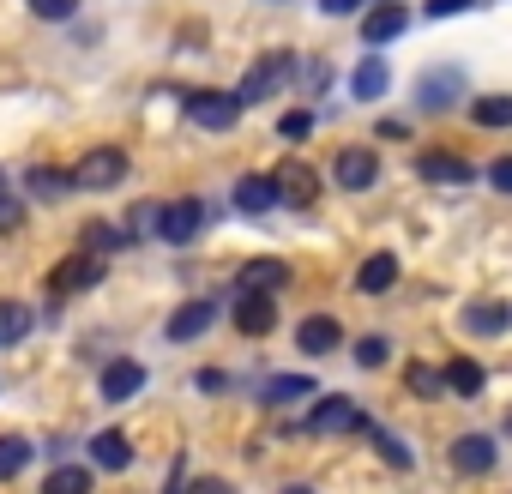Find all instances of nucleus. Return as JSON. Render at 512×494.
Masks as SVG:
<instances>
[{
	"instance_id": "4be33fe9",
	"label": "nucleus",
	"mask_w": 512,
	"mask_h": 494,
	"mask_svg": "<svg viewBox=\"0 0 512 494\" xmlns=\"http://www.w3.org/2000/svg\"><path fill=\"white\" fill-rule=\"evenodd\" d=\"M91 458H97L103 470H127V464H133V440H127L121 428H103V434H91Z\"/></svg>"
},
{
	"instance_id": "7ed1b4c3",
	"label": "nucleus",
	"mask_w": 512,
	"mask_h": 494,
	"mask_svg": "<svg viewBox=\"0 0 512 494\" xmlns=\"http://www.w3.org/2000/svg\"><path fill=\"white\" fill-rule=\"evenodd\" d=\"M241 109H247V103H241L235 91H193V97H187V121L205 127V133H229V127L241 121Z\"/></svg>"
},
{
	"instance_id": "cd10ccee",
	"label": "nucleus",
	"mask_w": 512,
	"mask_h": 494,
	"mask_svg": "<svg viewBox=\"0 0 512 494\" xmlns=\"http://www.w3.org/2000/svg\"><path fill=\"white\" fill-rule=\"evenodd\" d=\"M43 494H91V470L85 464H55L49 482H43Z\"/></svg>"
},
{
	"instance_id": "f8f14e48",
	"label": "nucleus",
	"mask_w": 512,
	"mask_h": 494,
	"mask_svg": "<svg viewBox=\"0 0 512 494\" xmlns=\"http://www.w3.org/2000/svg\"><path fill=\"white\" fill-rule=\"evenodd\" d=\"M374 181H380V151H368V145L338 151V187L362 193V187H374Z\"/></svg>"
},
{
	"instance_id": "6ab92c4d",
	"label": "nucleus",
	"mask_w": 512,
	"mask_h": 494,
	"mask_svg": "<svg viewBox=\"0 0 512 494\" xmlns=\"http://www.w3.org/2000/svg\"><path fill=\"white\" fill-rule=\"evenodd\" d=\"M139 386H145V368H139L133 356H121V362H109V368H103V398H109V404L139 398Z\"/></svg>"
},
{
	"instance_id": "e433bc0d",
	"label": "nucleus",
	"mask_w": 512,
	"mask_h": 494,
	"mask_svg": "<svg viewBox=\"0 0 512 494\" xmlns=\"http://www.w3.org/2000/svg\"><path fill=\"white\" fill-rule=\"evenodd\" d=\"M470 7H476V0H428L434 19H452V13H470Z\"/></svg>"
},
{
	"instance_id": "ddd939ff",
	"label": "nucleus",
	"mask_w": 512,
	"mask_h": 494,
	"mask_svg": "<svg viewBox=\"0 0 512 494\" xmlns=\"http://www.w3.org/2000/svg\"><path fill=\"white\" fill-rule=\"evenodd\" d=\"M338 344H344V326H338L332 314H308V320L296 326V350H302V356H332Z\"/></svg>"
},
{
	"instance_id": "aec40b11",
	"label": "nucleus",
	"mask_w": 512,
	"mask_h": 494,
	"mask_svg": "<svg viewBox=\"0 0 512 494\" xmlns=\"http://www.w3.org/2000/svg\"><path fill=\"white\" fill-rule=\"evenodd\" d=\"M350 91H356L362 103H380V97L392 91V67H386L380 55H362V67L350 73Z\"/></svg>"
},
{
	"instance_id": "c9c22d12",
	"label": "nucleus",
	"mask_w": 512,
	"mask_h": 494,
	"mask_svg": "<svg viewBox=\"0 0 512 494\" xmlns=\"http://www.w3.org/2000/svg\"><path fill=\"white\" fill-rule=\"evenodd\" d=\"M25 7H31L37 19H73V7H79V0H25Z\"/></svg>"
},
{
	"instance_id": "6e6552de",
	"label": "nucleus",
	"mask_w": 512,
	"mask_h": 494,
	"mask_svg": "<svg viewBox=\"0 0 512 494\" xmlns=\"http://www.w3.org/2000/svg\"><path fill=\"white\" fill-rule=\"evenodd\" d=\"M217 326V296H193V302H181L175 314H169V344H193L199 332H211Z\"/></svg>"
},
{
	"instance_id": "2eb2a0df",
	"label": "nucleus",
	"mask_w": 512,
	"mask_h": 494,
	"mask_svg": "<svg viewBox=\"0 0 512 494\" xmlns=\"http://www.w3.org/2000/svg\"><path fill=\"white\" fill-rule=\"evenodd\" d=\"M404 31H410V7H374V13H362V43L368 49H380V43H392Z\"/></svg>"
},
{
	"instance_id": "f03ea898",
	"label": "nucleus",
	"mask_w": 512,
	"mask_h": 494,
	"mask_svg": "<svg viewBox=\"0 0 512 494\" xmlns=\"http://www.w3.org/2000/svg\"><path fill=\"white\" fill-rule=\"evenodd\" d=\"M362 428H368V416H362V404L344 398V392H326V398H314V410H308V434H362Z\"/></svg>"
},
{
	"instance_id": "9d476101",
	"label": "nucleus",
	"mask_w": 512,
	"mask_h": 494,
	"mask_svg": "<svg viewBox=\"0 0 512 494\" xmlns=\"http://www.w3.org/2000/svg\"><path fill=\"white\" fill-rule=\"evenodd\" d=\"M229 320H235L241 338H266V332L278 326V302H272V296H235Z\"/></svg>"
},
{
	"instance_id": "393cba45",
	"label": "nucleus",
	"mask_w": 512,
	"mask_h": 494,
	"mask_svg": "<svg viewBox=\"0 0 512 494\" xmlns=\"http://www.w3.org/2000/svg\"><path fill=\"white\" fill-rule=\"evenodd\" d=\"M25 464H31V440L25 434H0V482L25 476Z\"/></svg>"
},
{
	"instance_id": "dca6fc26",
	"label": "nucleus",
	"mask_w": 512,
	"mask_h": 494,
	"mask_svg": "<svg viewBox=\"0 0 512 494\" xmlns=\"http://www.w3.org/2000/svg\"><path fill=\"white\" fill-rule=\"evenodd\" d=\"M278 193H284L290 205H314V199H320V175H314V163L290 157V163L278 169Z\"/></svg>"
},
{
	"instance_id": "5701e85b",
	"label": "nucleus",
	"mask_w": 512,
	"mask_h": 494,
	"mask_svg": "<svg viewBox=\"0 0 512 494\" xmlns=\"http://www.w3.org/2000/svg\"><path fill=\"white\" fill-rule=\"evenodd\" d=\"M482 386H488L482 362H470V356H452V362H446V392H458V398H482Z\"/></svg>"
},
{
	"instance_id": "412c9836",
	"label": "nucleus",
	"mask_w": 512,
	"mask_h": 494,
	"mask_svg": "<svg viewBox=\"0 0 512 494\" xmlns=\"http://www.w3.org/2000/svg\"><path fill=\"white\" fill-rule=\"evenodd\" d=\"M392 284H398V254H368L362 272H356V290L362 296H386Z\"/></svg>"
},
{
	"instance_id": "c03bdc74",
	"label": "nucleus",
	"mask_w": 512,
	"mask_h": 494,
	"mask_svg": "<svg viewBox=\"0 0 512 494\" xmlns=\"http://www.w3.org/2000/svg\"><path fill=\"white\" fill-rule=\"evenodd\" d=\"M0 193H7V169H0Z\"/></svg>"
},
{
	"instance_id": "c756f323",
	"label": "nucleus",
	"mask_w": 512,
	"mask_h": 494,
	"mask_svg": "<svg viewBox=\"0 0 512 494\" xmlns=\"http://www.w3.org/2000/svg\"><path fill=\"white\" fill-rule=\"evenodd\" d=\"M308 392H320V386L302 380V374H272V380H266V404H296V398H308Z\"/></svg>"
},
{
	"instance_id": "2f4dec72",
	"label": "nucleus",
	"mask_w": 512,
	"mask_h": 494,
	"mask_svg": "<svg viewBox=\"0 0 512 494\" xmlns=\"http://www.w3.org/2000/svg\"><path fill=\"white\" fill-rule=\"evenodd\" d=\"M25 187H31V193H43V199H61V193H73V175H61V169H31V175H25Z\"/></svg>"
},
{
	"instance_id": "473e14b6",
	"label": "nucleus",
	"mask_w": 512,
	"mask_h": 494,
	"mask_svg": "<svg viewBox=\"0 0 512 494\" xmlns=\"http://www.w3.org/2000/svg\"><path fill=\"white\" fill-rule=\"evenodd\" d=\"M386 356H392V344H386L380 332H368V338L356 344V368H386Z\"/></svg>"
},
{
	"instance_id": "b1692460",
	"label": "nucleus",
	"mask_w": 512,
	"mask_h": 494,
	"mask_svg": "<svg viewBox=\"0 0 512 494\" xmlns=\"http://www.w3.org/2000/svg\"><path fill=\"white\" fill-rule=\"evenodd\" d=\"M362 434H368V446H374V452H380V458H386L392 470H410V464H416V452H410V446H404V440H398L392 428H380V422H368Z\"/></svg>"
},
{
	"instance_id": "c85d7f7f",
	"label": "nucleus",
	"mask_w": 512,
	"mask_h": 494,
	"mask_svg": "<svg viewBox=\"0 0 512 494\" xmlns=\"http://www.w3.org/2000/svg\"><path fill=\"white\" fill-rule=\"evenodd\" d=\"M127 241H133V235H127V229H115V223H103V217H97V223H85V254H103V260H109L115 247H127Z\"/></svg>"
},
{
	"instance_id": "f704fd0d",
	"label": "nucleus",
	"mask_w": 512,
	"mask_h": 494,
	"mask_svg": "<svg viewBox=\"0 0 512 494\" xmlns=\"http://www.w3.org/2000/svg\"><path fill=\"white\" fill-rule=\"evenodd\" d=\"M25 223V199H13V193H0V235H13Z\"/></svg>"
},
{
	"instance_id": "ea45409f",
	"label": "nucleus",
	"mask_w": 512,
	"mask_h": 494,
	"mask_svg": "<svg viewBox=\"0 0 512 494\" xmlns=\"http://www.w3.org/2000/svg\"><path fill=\"white\" fill-rule=\"evenodd\" d=\"M362 0H320V13H332V19H344V13H356Z\"/></svg>"
},
{
	"instance_id": "4468645a",
	"label": "nucleus",
	"mask_w": 512,
	"mask_h": 494,
	"mask_svg": "<svg viewBox=\"0 0 512 494\" xmlns=\"http://www.w3.org/2000/svg\"><path fill=\"white\" fill-rule=\"evenodd\" d=\"M235 284H241V296H278L290 284V266L284 260H247Z\"/></svg>"
},
{
	"instance_id": "7c9ffc66",
	"label": "nucleus",
	"mask_w": 512,
	"mask_h": 494,
	"mask_svg": "<svg viewBox=\"0 0 512 494\" xmlns=\"http://www.w3.org/2000/svg\"><path fill=\"white\" fill-rule=\"evenodd\" d=\"M470 121L476 127H512V97H476L470 103Z\"/></svg>"
},
{
	"instance_id": "9b49d317",
	"label": "nucleus",
	"mask_w": 512,
	"mask_h": 494,
	"mask_svg": "<svg viewBox=\"0 0 512 494\" xmlns=\"http://www.w3.org/2000/svg\"><path fill=\"white\" fill-rule=\"evenodd\" d=\"M446 458H452V470H458V476H482V470H494V458H500V446H494L488 434H458Z\"/></svg>"
},
{
	"instance_id": "1a4fd4ad",
	"label": "nucleus",
	"mask_w": 512,
	"mask_h": 494,
	"mask_svg": "<svg viewBox=\"0 0 512 494\" xmlns=\"http://www.w3.org/2000/svg\"><path fill=\"white\" fill-rule=\"evenodd\" d=\"M416 175H422V181H440V187H464L476 169H470V157H458V151L434 145V151H422V157H416Z\"/></svg>"
},
{
	"instance_id": "a211bd4d",
	"label": "nucleus",
	"mask_w": 512,
	"mask_h": 494,
	"mask_svg": "<svg viewBox=\"0 0 512 494\" xmlns=\"http://www.w3.org/2000/svg\"><path fill=\"white\" fill-rule=\"evenodd\" d=\"M284 193H278V175H241L235 181V205L247 211V217H260V211H272Z\"/></svg>"
},
{
	"instance_id": "20e7f679",
	"label": "nucleus",
	"mask_w": 512,
	"mask_h": 494,
	"mask_svg": "<svg viewBox=\"0 0 512 494\" xmlns=\"http://www.w3.org/2000/svg\"><path fill=\"white\" fill-rule=\"evenodd\" d=\"M73 187H85V193H103V187H115L121 175H127V151H115V145H97V151H85L73 169Z\"/></svg>"
},
{
	"instance_id": "a18cd8bd",
	"label": "nucleus",
	"mask_w": 512,
	"mask_h": 494,
	"mask_svg": "<svg viewBox=\"0 0 512 494\" xmlns=\"http://www.w3.org/2000/svg\"><path fill=\"white\" fill-rule=\"evenodd\" d=\"M506 428H512V410H506Z\"/></svg>"
},
{
	"instance_id": "79ce46f5",
	"label": "nucleus",
	"mask_w": 512,
	"mask_h": 494,
	"mask_svg": "<svg viewBox=\"0 0 512 494\" xmlns=\"http://www.w3.org/2000/svg\"><path fill=\"white\" fill-rule=\"evenodd\" d=\"M193 494H235V488H229V482H217V476H199V482H193Z\"/></svg>"
},
{
	"instance_id": "f3484780",
	"label": "nucleus",
	"mask_w": 512,
	"mask_h": 494,
	"mask_svg": "<svg viewBox=\"0 0 512 494\" xmlns=\"http://www.w3.org/2000/svg\"><path fill=\"white\" fill-rule=\"evenodd\" d=\"M506 326H512L506 296H482V302L464 308V332H476V338H494V332H506Z\"/></svg>"
},
{
	"instance_id": "423d86ee",
	"label": "nucleus",
	"mask_w": 512,
	"mask_h": 494,
	"mask_svg": "<svg viewBox=\"0 0 512 494\" xmlns=\"http://www.w3.org/2000/svg\"><path fill=\"white\" fill-rule=\"evenodd\" d=\"M458 97H464V67H428V73L416 79V103H422L428 115H446Z\"/></svg>"
},
{
	"instance_id": "0eeeda50",
	"label": "nucleus",
	"mask_w": 512,
	"mask_h": 494,
	"mask_svg": "<svg viewBox=\"0 0 512 494\" xmlns=\"http://www.w3.org/2000/svg\"><path fill=\"white\" fill-rule=\"evenodd\" d=\"M199 229H205V199H169L163 217H157V235H163L169 247H187Z\"/></svg>"
},
{
	"instance_id": "a878e982",
	"label": "nucleus",
	"mask_w": 512,
	"mask_h": 494,
	"mask_svg": "<svg viewBox=\"0 0 512 494\" xmlns=\"http://www.w3.org/2000/svg\"><path fill=\"white\" fill-rule=\"evenodd\" d=\"M25 332H31V308L25 302H0V350L25 344Z\"/></svg>"
},
{
	"instance_id": "37998d69",
	"label": "nucleus",
	"mask_w": 512,
	"mask_h": 494,
	"mask_svg": "<svg viewBox=\"0 0 512 494\" xmlns=\"http://www.w3.org/2000/svg\"><path fill=\"white\" fill-rule=\"evenodd\" d=\"M284 494H314V488H308V482H290V488H284Z\"/></svg>"
},
{
	"instance_id": "bb28decb",
	"label": "nucleus",
	"mask_w": 512,
	"mask_h": 494,
	"mask_svg": "<svg viewBox=\"0 0 512 494\" xmlns=\"http://www.w3.org/2000/svg\"><path fill=\"white\" fill-rule=\"evenodd\" d=\"M404 386L416 398H446V368H428V362H410L404 368Z\"/></svg>"
},
{
	"instance_id": "f257e3e1",
	"label": "nucleus",
	"mask_w": 512,
	"mask_h": 494,
	"mask_svg": "<svg viewBox=\"0 0 512 494\" xmlns=\"http://www.w3.org/2000/svg\"><path fill=\"white\" fill-rule=\"evenodd\" d=\"M290 73H296V61L284 55V49H272V55H260V61H253L247 67V79H241V103H266V97H278L284 85H290Z\"/></svg>"
},
{
	"instance_id": "58836bf2",
	"label": "nucleus",
	"mask_w": 512,
	"mask_h": 494,
	"mask_svg": "<svg viewBox=\"0 0 512 494\" xmlns=\"http://www.w3.org/2000/svg\"><path fill=\"white\" fill-rule=\"evenodd\" d=\"M302 79H308V91H326V79H332V67H326V61H314V67H308Z\"/></svg>"
},
{
	"instance_id": "39448f33",
	"label": "nucleus",
	"mask_w": 512,
	"mask_h": 494,
	"mask_svg": "<svg viewBox=\"0 0 512 494\" xmlns=\"http://www.w3.org/2000/svg\"><path fill=\"white\" fill-rule=\"evenodd\" d=\"M103 272H109V260H103V254H67V260L49 272V296H79V290H97V284H103Z\"/></svg>"
},
{
	"instance_id": "72a5a7b5",
	"label": "nucleus",
	"mask_w": 512,
	"mask_h": 494,
	"mask_svg": "<svg viewBox=\"0 0 512 494\" xmlns=\"http://www.w3.org/2000/svg\"><path fill=\"white\" fill-rule=\"evenodd\" d=\"M278 133H284V139H308V133H314V109H290V115L278 121Z\"/></svg>"
},
{
	"instance_id": "4c0bfd02",
	"label": "nucleus",
	"mask_w": 512,
	"mask_h": 494,
	"mask_svg": "<svg viewBox=\"0 0 512 494\" xmlns=\"http://www.w3.org/2000/svg\"><path fill=\"white\" fill-rule=\"evenodd\" d=\"M488 181H494V187H500V193H512V157H500V163H494V169H488Z\"/></svg>"
},
{
	"instance_id": "a19ab883",
	"label": "nucleus",
	"mask_w": 512,
	"mask_h": 494,
	"mask_svg": "<svg viewBox=\"0 0 512 494\" xmlns=\"http://www.w3.org/2000/svg\"><path fill=\"white\" fill-rule=\"evenodd\" d=\"M223 386H229V380H223L217 368H199V392H223Z\"/></svg>"
}]
</instances>
